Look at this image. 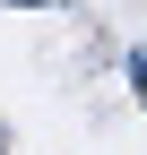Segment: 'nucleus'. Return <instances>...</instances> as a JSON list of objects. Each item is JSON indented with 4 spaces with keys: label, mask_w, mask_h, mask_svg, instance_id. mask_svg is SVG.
<instances>
[{
    "label": "nucleus",
    "mask_w": 147,
    "mask_h": 155,
    "mask_svg": "<svg viewBox=\"0 0 147 155\" xmlns=\"http://www.w3.org/2000/svg\"><path fill=\"white\" fill-rule=\"evenodd\" d=\"M17 9H52V0H17Z\"/></svg>",
    "instance_id": "f257e3e1"
}]
</instances>
